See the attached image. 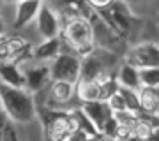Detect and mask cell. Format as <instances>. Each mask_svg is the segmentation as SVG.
<instances>
[{
    "instance_id": "obj_25",
    "label": "cell",
    "mask_w": 159,
    "mask_h": 141,
    "mask_svg": "<svg viewBox=\"0 0 159 141\" xmlns=\"http://www.w3.org/2000/svg\"><path fill=\"white\" fill-rule=\"evenodd\" d=\"M97 141H117V139H115V138H110V136L99 134V136H97Z\"/></svg>"
},
{
    "instance_id": "obj_5",
    "label": "cell",
    "mask_w": 159,
    "mask_h": 141,
    "mask_svg": "<svg viewBox=\"0 0 159 141\" xmlns=\"http://www.w3.org/2000/svg\"><path fill=\"white\" fill-rule=\"evenodd\" d=\"M87 20H89V23H90V27H92L94 44L97 42V44H99V48H102V50H108V51H111V53H115V55H120V53H122V50H124V53H125L124 41L120 39L119 35L115 34L113 30H111V28H110L104 21H102L97 12H94V16H89Z\"/></svg>"
},
{
    "instance_id": "obj_1",
    "label": "cell",
    "mask_w": 159,
    "mask_h": 141,
    "mask_svg": "<svg viewBox=\"0 0 159 141\" xmlns=\"http://www.w3.org/2000/svg\"><path fill=\"white\" fill-rule=\"evenodd\" d=\"M0 99H2V111L6 113L7 118L27 124L35 117V102L30 92L25 88H14L0 83Z\"/></svg>"
},
{
    "instance_id": "obj_24",
    "label": "cell",
    "mask_w": 159,
    "mask_h": 141,
    "mask_svg": "<svg viewBox=\"0 0 159 141\" xmlns=\"http://www.w3.org/2000/svg\"><path fill=\"white\" fill-rule=\"evenodd\" d=\"M125 6H131V4H143V2H148V0H122Z\"/></svg>"
},
{
    "instance_id": "obj_3",
    "label": "cell",
    "mask_w": 159,
    "mask_h": 141,
    "mask_svg": "<svg viewBox=\"0 0 159 141\" xmlns=\"http://www.w3.org/2000/svg\"><path fill=\"white\" fill-rule=\"evenodd\" d=\"M35 113H39L41 120H43L46 141H66L67 136L76 130L71 113L60 111V109H50V108L39 109Z\"/></svg>"
},
{
    "instance_id": "obj_22",
    "label": "cell",
    "mask_w": 159,
    "mask_h": 141,
    "mask_svg": "<svg viewBox=\"0 0 159 141\" xmlns=\"http://www.w3.org/2000/svg\"><path fill=\"white\" fill-rule=\"evenodd\" d=\"M87 2H89V4L97 11V9H104V7H108L110 4H113L115 0H87Z\"/></svg>"
},
{
    "instance_id": "obj_16",
    "label": "cell",
    "mask_w": 159,
    "mask_h": 141,
    "mask_svg": "<svg viewBox=\"0 0 159 141\" xmlns=\"http://www.w3.org/2000/svg\"><path fill=\"white\" fill-rule=\"evenodd\" d=\"M62 53V42L58 37H53V39L44 41L43 44H39L34 50V58L35 60H53L57 58L58 55Z\"/></svg>"
},
{
    "instance_id": "obj_23",
    "label": "cell",
    "mask_w": 159,
    "mask_h": 141,
    "mask_svg": "<svg viewBox=\"0 0 159 141\" xmlns=\"http://www.w3.org/2000/svg\"><path fill=\"white\" fill-rule=\"evenodd\" d=\"M7 117L4 111H0V141H4V134H6L7 130Z\"/></svg>"
},
{
    "instance_id": "obj_4",
    "label": "cell",
    "mask_w": 159,
    "mask_h": 141,
    "mask_svg": "<svg viewBox=\"0 0 159 141\" xmlns=\"http://www.w3.org/2000/svg\"><path fill=\"white\" fill-rule=\"evenodd\" d=\"M64 39L67 41L71 48L81 53L85 56L89 55L96 46H94V35H92V27L87 18H76L69 20V23L64 28Z\"/></svg>"
},
{
    "instance_id": "obj_26",
    "label": "cell",
    "mask_w": 159,
    "mask_h": 141,
    "mask_svg": "<svg viewBox=\"0 0 159 141\" xmlns=\"http://www.w3.org/2000/svg\"><path fill=\"white\" fill-rule=\"evenodd\" d=\"M83 141H97V136H96V138H85Z\"/></svg>"
},
{
    "instance_id": "obj_18",
    "label": "cell",
    "mask_w": 159,
    "mask_h": 141,
    "mask_svg": "<svg viewBox=\"0 0 159 141\" xmlns=\"http://www.w3.org/2000/svg\"><path fill=\"white\" fill-rule=\"evenodd\" d=\"M23 51H27V44L21 39H14L12 37V39H7L4 42H0V58L2 60L11 62L12 58L21 56Z\"/></svg>"
},
{
    "instance_id": "obj_29",
    "label": "cell",
    "mask_w": 159,
    "mask_h": 141,
    "mask_svg": "<svg viewBox=\"0 0 159 141\" xmlns=\"http://www.w3.org/2000/svg\"><path fill=\"white\" fill-rule=\"evenodd\" d=\"M0 111H2V99H0Z\"/></svg>"
},
{
    "instance_id": "obj_20",
    "label": "cell",
    "mask_w": 159,
    "mask_h": 141,
    "mask_svg": "<svg viewBox=\"0 0 159 141\" xmlns=\"http://www.w3.org/2000/svg\"><path fill=\"white\" fill-rule=\"evenodd\" d=\"M119 94L124 99L125 104V111L134 113V115H140V104H138V92L131 90V88H124V86H119Z\"/></svg>"
},
{
    "instance_id": "obj_21",
    "label": "cell",
    "mask_w": 159,
    "mask_h": 141,
    "mask_svg": "<svg viewBox=\"0 0 159 141\" xmlns=\"http://www.w3.org/2000/svg\"><path fill=\"white\" fill-rule=\"evenodd\" d=\"M138 79H140V88L142 86H157L159 85V67L138 69Z\"/></svg>"
},
{
    "instance_id": "obj_7",
    "label": "cell",
    "mask_w": 159,
    "mask_h": 141,
    "mask_svg": "<svg viewBox=\"0 0 159 141\" xmlns=\"http://www.w3.org/2000/svg\"><path fill=\"white\" fill-rule=\"evenodd\" d=\"M124 62L133 65L136 69H147V67H157L159 65V48L156 42L147 41L142 44H134L133 48L124 53Z\"/></svg>"
},
{
    "instance_id": "obj_17",
    "label": "cell",
    "mask_w": 159,
    "mask_h": 141,
    "mask_svg": "<svg viewBox=\"0 0 159 141\" xmlns=\"http://www.w3.org/2000/svg\"><path fill=\"white\" fill-rule=\"evenodd\" d=\"M119 86L131 88V90H140V79H138V69L129 65V64H122L119 69Z\"/></svg>"
},
{
    "instance_id": "obj_11",
    "label": "cell",
    "mask_w": 159,
    "mask_h": 141,
    "mask_svg": "<svg viewBox=\"0 0 159 141\" xmlns=\"http://www.w3.org/2000/svg\"><path fill=\"white\" fill-rule=\"evenodd\" d=\"M81 109L85 113L89 120H90L96 130L101 134V129L102 125L106 124L111 117H113V111H111V108L108 106V102L106 101H96V102H81Z\"/></svg>"
},
{
    "instance_id": "obj_15",
    "label": "cell",
    "mask_w": 159,
    "mask_h": 141,
    "mask_svg": "<svg viewBox=\"0 0 159 141\" xmlns=\"http://www.w3.org/2000/svg\"><path fill=\"white\" fill-rule=\"evenodd\" d=\"M0 81H2V85H7V86L25 88V78H23V73L14 62L0 64Z\"/></svg>"
},
{
    "instance_id": "obj_27",
    "label": "cell",
    "mask_w": 159,
    "mask_h": 141,
    "mask_svg": "<svg viewBox=\"0 0 159 141\" xmlns=\"http://www.w3.org/2000/svg\"><path fill=\"white\" fill-rule=\"evenodd\" d=\"M2 32H4V27H2V21H0V35H2Z\"/></svg>"
},
{
    "instance_id": "obj_6",
    "label": "cell",
    "mask_w": 159,
    "mask_h": 141,
    "mask_svg": "<svg viewBox=\"0 0 159 141\" xmlns=\"http://www.w3.org/2000/svg\"><path fill=\"white\" fill-rule=\"evenodd\" d=\"M50 67L51 81H67L76 85L80 79V58L73 53H60L57 58H53Z\"/></svg>"
},
{
    "instance_id": "obj_10",
    "label": "cell",
    "mask_w": 159,
    "mask_h": 141,
    "mask_svg": "<svg viewBox=\"0 0 159 141\" xmlns=\"http://www.w3.org/2000/svg\"><path fill=\"white\" fill-rule=\"evenodd\" d=\"M25 78V90L27 92H41L46 85L51 81L50 78V67L48 65H25L21 71Z\"/></svg>"
},
{
    "instance_id": "obj_12",
    "label": "cell",
    "mask_w": 159,
    "mask_h": 141,
    "mask_svg": "<svg viewBox=\"0 0 159 141\" xmlns=\"http://www.w3.org/2000/svg\"><path fill=\"white\" fill-rule=\"evenodd\" d=\"M41 4H43V0H20V2H16V18H14L12 27L16 30L27 27L32 20H35Z\"/></svg>"
},
{
    "instance_id": "obj_8",
    "label": "cell",
    "mask_w": 159,
    "mask_h": 141,
    "mask_svg": "<svg viewBox=\"0 0 159 141\" xmlns=\"http://www.w3.org/2000/svg\"><path fill=\"white\" fill-rule=\"evenodd\" d=\"M35 20H37V30H39L41 37L44 41L58 37V34H60V23H58V18L55 14V11L48 4H44V2L41 4Z\"/></svg>"
},
{
    "instance_id": "obj_9",
    "label": "cell",
    "mask_w": 159,
    "mask_h": 141,
    "mask_svg": "<svg viewBox=\"0 0 159 141\" xmlns=\"http://www.w3.org/2000/svg\"><path fill=\"white\" fill-rule=\"evenodd\" d=\"M73 95H74V85L67 83V81H50L46 108L62 111V108L73 99Z\"/></svg>"
},
{
    "instance_id": "obj_13",
    "label": "cell",
    "mask_w": 159,
    "mask_h": 141,
    "mask_svg": "<svg viewBox=\"0 0 159 141\" xmlns=\"http://www.w3.org/2000/svg\"><path fill=\"white\" fill-rule=\"evenodd\" d=\"M140 113H147L148 117H157L159 108V90L157 86H142L138 90Z\"/></svg>"
},
{
    "instance_id": "obj_28",
    "label": "cell",
    "mask_w": 159,
    "mask_h": 141,
    "mask_svg": "<svg viewBox=\"0 0 159 141\" xmlns=\"http://www.w3.org/2000/svg\"><path fill=\"white\" fill-rule=\"evenodd\" d=\"M6 2H20V0H6Z\"/></svg>"
},
{
    "instance_id": "obj_14",
    "label": "cell",
    "mask_w": 159,
    "mask_h": 141,
    "mask_svg": "<svg viewBox=\"0 0 159 141\" xmlns=\"http://www.w3.org/2000/svg\"><path fill=\"white\" fill-rule=\"evenodd\" d=\"M78 99L81 102L106 101V90L101 81H78Z\"/></svg>"
},
{
    "instance_id": "obj_19",
    "label": "cell",
    "mask_w": 159,
    "mask_h": 141,
    "mask_svg": "<svg viewBox=\"0 0 159 141\" xmlns=\"http://www.w3.org/2000/svg\"><path fill=\"white\" fill-rule=\"evenodd\" d=\"M71 117H73V120H74L76 130H80L81 134H85L87 138H96V136H99V132L96 130L94 124L89 120V117L83 113L81 108H74L73 111H71Z\"/></svg>"
},
{
    "instance_id": "obj_2",
    "label": "cell",
    "mask_w": 159,
    "mask_h": 141,
    "mask_svg": "<svg viewBox=\"0 0 159 141\" xmlns=\"http://www.w3.org/2000/svg\"><path fill=\"white\" fill-rule=\"evenodd\" d=\"M96 12L122 41H133L140 30V20L131 12L129 6H125L122 0H115L108 7L97 9Z\"/></svg>"
}]
</instances>
